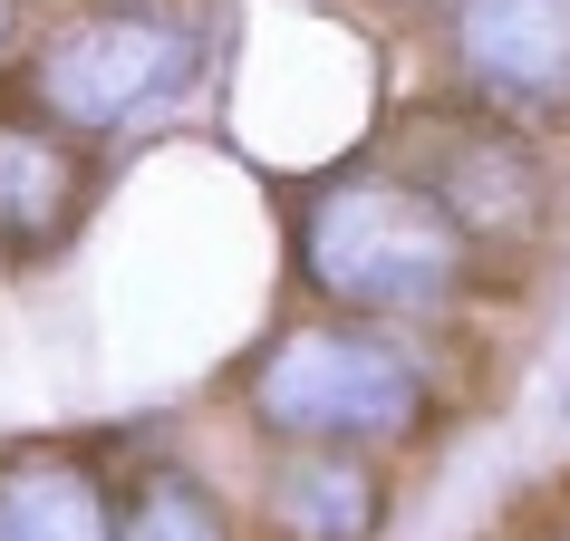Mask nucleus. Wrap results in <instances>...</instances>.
<instances>
[{"instance_id":"2","label":"nucleus","mask_w":570,"mask_h":541,"mask_svg":"<svg viewBox=\"0 0 570 541\" xmlns=\"http://www.w3.org/2000/svg\"><path fill=\"white\" fill-rule=\"evenodd\" d=\"M233 406L262 445H358V454H416L445 435L454 396L445 367L387 319H291L233 367Z\"/></svg>"},{"instance_id":"5","label":"nucleus","mask_w":570,"mask_h":541,"mask_svg":"<svg viewBox=\"0 0 570 541\" xmlns=\"http://www.w3.org/2000/svg\"><path fill=\"white\" fill-rule=\"evenodd\" d=\"M425 39L445 59V97L570 136V0H425Z\"/></svg>"},{"instance_id":"9","label":"nucleus","mask_w":570,"mask_h":541,"mask_svg":"<svg viewBox=\"0 0 570 541\" xmlns=\"http://www.w3.org/2000/svg\"><path fill=\"white\" fill-rule=\"evenodd\" d=\"M117 541H242V532L213 474H194L184 454H146L136 483L117 493Z\"/></svg>"},{"instance_id":"4","label":"nucleus","mask_w":570,"mask_h":541,"mask_svg":"<svg viewBox=\"0 0 570 541\" xmlns=\"http://www.w3.org/2000/svg\"><path fill=\"white\" fill-rule=\"evenodd\" d=\"M377 155L474 242V262L493 281L541 262V242L561 233V165H551V146H541L532 126H512V117H483L464 97H435V107H406L377 136Z\"/></svg>"},{"instance_id":"7","label":"nucleus","mask_w":570,"mask_h":541,"mask_svg":"<svg viewBox=\"0 0 570 541\" xmlns=\"http://www.w3.org/2000/svg\"><path fill=\"white\" fill-rule=\"evenodd\" d=\"M97 213V155L88 136L10 107L0 117V252L10 262H49L78 242V223Z\"/></svg>"},{"instance_id":"6","label":"nucleus","mask_w":570,"mask_h":541,"mask_svg":"<svg viewBox=\"0 0 570 541\" xmlns=\"http://www.w3.org/2000/svg\"><path fill=\"white\" fill-rule=\"evenodd\" d=\"M396 474L358 445H271L262 454V532L271 541H387Z\"/></svg>"},{"instance_id":"1","label":"nucleus","mask_w":570,"mask_h":541,"mask_svg":"<svg viewBox=\"0 0 570 541\" xmlns=\"http://www.w3.org/2000/svg\"><path fill=\"white\" fill-rule=\"evenodd\" d=\"M291 281L320 309H338V319H387V329L464 319L493 291L474 242L454 233L377 146L291 194Z\"/></svg>"},{"instance_id":"11","label":"nucleus","mask_w":570,"mask_h":541,"mask_svg":"<svg viewBox=\"0 0 570 541\" xmlns=\"http://www.w3.org/2000/svg\"><path fill=\"white\" fill-rule=\"evenodd\" d=\"M20 39H30V0H0V59H10Z\"/></svg>"},{"instance_id":"8","label":"nucleus","mask_w":570,"mask_h":541,"mask_svg":"<svg viewBox=\"0 0 570 541\" xmlns=\"http://www.w3.org/2000/svg\"><path fill=\"white\" fill-rule=\"evenodd\" d=\"M0 541H117V483L59 435L0 445Z\"/></svg>"},{"instance_id":"10","label":"nucleus","mask_w":570,"mask_h":541,"mask_svg":"<svg viewBox=\"0 0 570 541\" xmlns=\"http://www.w3.org/2000/svg\"><path fill=\"white\" fill-rule=\"evenodd\" d=\"M493 541H570V493H541L512 532H493Z\"/></svg>"},{"instance_id":"3","label":"nucleus","mask_w":570,"mask_h":541,"mask_svg":"<svg viewBox=\"0 0 570 541\" xmlns=\"http://www.w3.org/2000/svg\"><path fill=\"white\" fill-rule=\"evenodd\" d=\"M213 78V20L194 0H78L20 59V107L68 136L165 126Z\"/></svg>"}]
</instances>
